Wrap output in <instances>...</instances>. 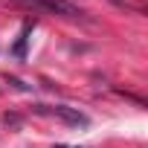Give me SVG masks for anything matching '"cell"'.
Here are the masks:
<instances>
[{
    "label": "cell",
    "instance_id": "cell-1",
    "mask_svg": "<svg viewBox=\"0 0 148 148\" xmlns=\"http://www.w3.org/2000/svg\"><path fill=\"white\" fill-rule=\"evenodd\" d=\"M38 113H49V116H58L61 122H67V125H73V128H87L90 125V119H87V113H82L79 108H67V105H55V108H38Z\"/></svg>",
    "mask_w": 148,
    "mask_h": 148
},
{
    "label": "cell",
    "instance_id": "cell-2",
    "mask_svg": "<svg viewBox=\"0 0 148 148\" xmlns=\"http://www.w3.org/2000/svg\"><path fill=\"white\" fill-rule=\"evenodd\" d=\"M32 3H38L41 9H49V12H55V15H64V18H82V12L76 9V6H70V3H64V0H32Z\"/></svg>",
    "mask_w": 148,
    "mask_h": 148
},
{
    "label": "cell",
    "instance_id": "cell-3",
    "mask_svg": "<svg viewBox=\"0 0 148 148\" xmlns=\"http://www.w3.org/2000/svg\"><path fill=\"white\" fill-rule=\"evenodd\" d=\"M29 32H32V26L26 23V26H23V32H21V38H18V44H15V55H18V58H23V55H26V41H29Z\"/></svg>",
    "mask_w": 148,
    "mask_h": 148
},
{
    "label": "cell",
    "instance_id": "cell-4",
    "mask_svg": "<svg viewBox=\"0 0 148 148\" xmlns=\"http://www.w3.org/2000/svg\"><path fill=\"white\" fill-rule=\"evenodd\" d=\"M6 82H9V84H12V87H18V90H23V93H29V90H32V87H29V84H23V82H21V79H15V76H9V79H6Z\"/></svg>",
    "mask_w": 148,
    "mask_h": 148
}]
</instances>
